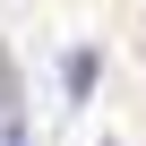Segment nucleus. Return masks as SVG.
<instances>
[{
	"label": "nucleus",
	"mask_w": 146,
	"mask_h": 146,
	"mask_svg": "<svg viewBox=\"0 0 146 146\" xmlns=\"http://www.w3.org/2000/svg\"><path fill=\"white\" fill-rule=\"evenodd\" d=\"M60 78H69V103H86V95H95V52H69Z\"/></svg>",
	"instance_id": "f257e3e1"
},
{
	"label": "nucleus",
	"mask_w": 146,
	"mask_h": 146,
	"mask_svg": "<svg viewBox=\"0 0 146 146\" xmlns=\"http://www.w3.org/2000/svg\"><path fill=\"white\" fill-rule=\"evenodd\" d=\"M0 146H26V137H0Z\"/></svg>",
	"instance_id": "f03ea898"
}]
</instances>
